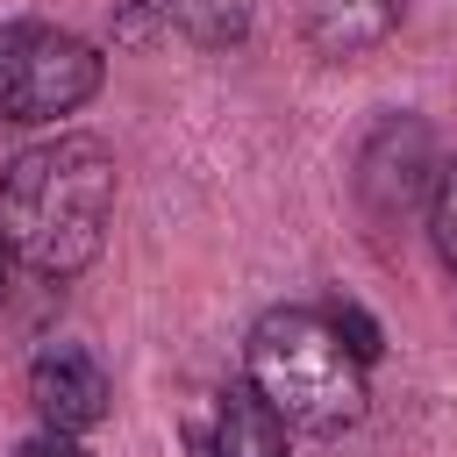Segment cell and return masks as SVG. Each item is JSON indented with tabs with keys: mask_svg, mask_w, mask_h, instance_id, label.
Segmentation results:
<instances>
[{
	"mask_svg": "<svg viewBox=\"0 0 457 457\" xmlns=\"http://www.w3.org/2000/svg\"><path fill=\"white\" fill-rule=\"evenodd\" d=\"M107 57L57 21L0 29V121H57L100 93Z\"/></svg>",
	"mask_w": 457,
	"mask_h": 457,
	"instance_id": "obj_3",
	"label": "cell"
},
{
	"mask_svg": "<svg viewBox=\"0 0 457 457\" xmlns=\"http://www.w3.org/2000/svg\"><path fill=\"white\" fill-rule=\"evenodd\" d=\"M328 321H336V336L350 343V357H357V364H371V357H378V321H371L364 307H350V300H343Z\"/></svg>",
	"mask_w": 457,
	"mask_h": 457,
	"instance_id": "obj_10",
	"label": "cell"
},
{
	"mask_svg": "<svg viewBox=\"0 0 457 457\" xmlns=\"http://www.w3.org/2000/svg\"><path fill=\"white\" fill-rule=\"evenodd\" d=\"M250 386L293 428H314V436L357 428L364 407H371L364 364L350 357V343L336 336V321L314 314V307H271L250 328Z\"/></svg>",
	"mask_w": 457,
	"mask_h": 457,
	"instance_id": "obj_2",
	"label": "cell"
},
{
	"mask_svg": "<svg viewBox=\"0 0 457 457\" xmlns=\"http://www.w3.org/2000/svg\"><path fill=\"white\" fill-rule=\"evenodd\" d=\"M29 400H36L43 428H57V436H86V428L107 421V407H114V378H107V364H100L86 343H43L36 364H29Z\"/></svg>",
	"mask_w": 457,
	"mask_h": 457,
	"instance_id": "obj_5",
	"label": "cell"
},
{
	"mask_svg": "<svg viewBox=\"0 0 457 457\" xmlns=\"http://www.w3.org/2000/svg\"><path fill=\"white\" fill-rule=\"evenodd\" d=\"M436 136L414 114H386L357 150V200L371 207V221H407L421 200H436Z\"/></svg>",
	"mask_w": 457,
	"mask_h": 457,
	"instance_id": "obj_4",
	"label": "cell"
},
{
	"mask_svg": "<svg viewBox=\"0 0 457 457\" xmlns=\"http://www.w3.org/2000/svg\"><path fill=\"white\" fill-rule=\"evenodd\" d=\"M207 457H286V414L257 386H228L214 407V443Z\"/></svg>",
	"mask_w": 457,
	"mask_h": 457,
	"instance_id": "obj_7",
	"label": "cell"
},
{
	"mask_svg": "<svg viewBox=\"0 0 457 457\" xmlns=\"http://www.w3.org/2000/svg\"><path fill=\"white\" fill-rule=\"evenodd\" d=\"M428 228H436V250H443V264L457 271V164H443V179H436V200H428Z\"/></svg>",
	"mask_w": 457,
	"mask_h": 457,
	"instance_id": "obj_9",
	"label": "cell"
},
{
	"mask_svg": "<svg viewBox=\"0 0 457 457\" xmlns=\"http://www.w3.org/2000/svg\"><path fill=\"white\" fill-rule=\"evenodd\" d=\"M107 221H114V150L100 136L29 143L0 171V236L43 278L86 271L107 243Z\"/></svg>",
	"mask_w": 457,
	"mask_h": 457,
	"instance_id": "obj_1",
	"label": "cell"
},
{
	"mask_svg": "<svg viewBox=\"0 0 457 457\" xmlns=\"http://www.w3.org/2000/svg\"><path fill=\"white\" fill-rule=\"evenodd\" d=\"M14 457H86V450H79L71 436H57V428H43V436H36V443H21Z\"/></svg>",
	"mask_w": 457,
	"mask_h": 457,
	"instance_id": "obj_11",
	"label": "cell"
},
{
	"mask_svg": "<svg viewBox=\"0 0 457 457\" xmlns=\"http://www.w3.org/2000/svg\"><path fill=\"white\" fill-rule=\"evenodd\" d=\"M157 7H164V21H179L193 43L228 50V43L250 36V7H257V0H157Z\"/></svg>",
	"mask_w": 457,
	"mask_h": 457,
	"instance_id": "obj_8",
	"label": "cell"
},
{
	"mask_svg": "<svg viewBox=\"0 0 457 457\" xmlns=\"http://www.w3.org/2000/svg\"><path fill=\"white\" fill-rule=\"evenodd\" d=\"M400 14H407V0H307L300 7V29H307V43L321 57L350 64V57L378 50L400 29Z\"/></svg>",
	"mask_w": 457,
	"mask_h": 457,
	"instance_id": "obj_6",
	"label": "cell"
},
{
	"mask_svg": "<svg viewBox=\"0 0 457 457\" xmlns=\"http://www.w3.org/2000/svg\"><path fill=\"white\" fill-rule=\"evenodd\" d=\"M7 257H14V250H7V236H0V293H7Z\"/></svg>",
	"mask_w": 457,
	"mask_h": 457,
	"instance_id": "obj_12",
	"label": "cell"
}]
</instances>
